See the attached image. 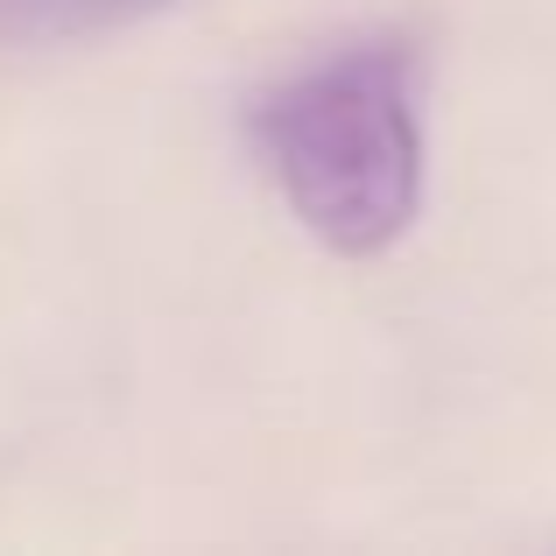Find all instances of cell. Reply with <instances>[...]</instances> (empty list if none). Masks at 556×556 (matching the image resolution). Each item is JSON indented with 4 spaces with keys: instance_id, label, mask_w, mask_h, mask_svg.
Listing matches in <instances>:
<instances>
[{
    "instance_id": "cell-1",
    "label": "cell",
    "mask_w": 556,
    "mask_h": 556,
    "mask_svg": "<svg viewBox=\"0 0 556 556\" xmlns=\"http://www.w3.org/2000/svg\"><path fill=\"white\" fill-rule=\"evenodd\" d=\"M422 64L380 36L289 71L247 106V141L331 254H388L422 204Z\"/></svg>"
},
{
    "instance_id": "cell-2",
    "label": "cell",
    "mask_w": 556,
    "mask_h": 556,
    "mask_svg": "<svg viewBox=\"0 0 556 556\" xmlns=\"http://www.w3.org/2000/svg\"><path fill=\"white\" fill-rule=\"evenodd\" d=\"M163 8V0H0V50H50V42L99 36L113 22Z\"/></svg>"
}]
</instances>
